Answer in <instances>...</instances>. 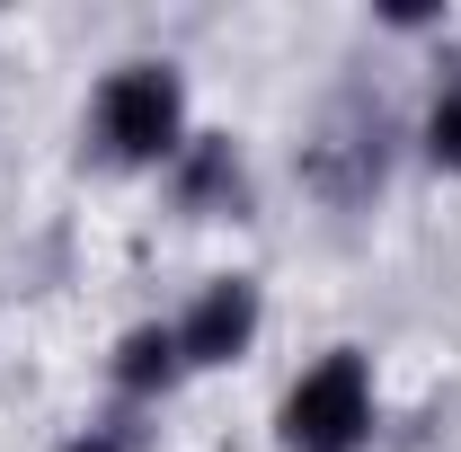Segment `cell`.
I'll use <instances>...</instances> for the list:
<instances>
[{"label":"cell","instance_id":"obj_1","mask_svg":"<svg viewBox=\"0 0 461 452\" xmlns=\"http://www.w3.org/2000/svg\"><path fill=\"white\" fill-rule=\"evenodd\" d=\"M89 133H98V151L115 169H169L186 151V80L169 62H115L98 80Z\"/></svg>","mask_w":461,"mask_h":452},{"label":"cell","instance_id":"obj_2","mask_svg":"<svg viewBox=\"0 0 461 452\" xmlns=\"http://www.w3.org/2000/svg\"><path fill=\"white\" fill-rule=\"evenodd\" d=\"M364 435H373V364L338 346L285 391V452H364Z\"/></svg>","mask_w":461,"mask_h":452},{"label":"cell","instance_id":"obj_3","mask_svg":"<svg viewBox=\"0 0 461 452\" xmlns=\"http://www.w3.org/2000/svg\"><path fill=\"white\" fill-rule=\"evenodd\" d=\"M258 346V284L249 276H222L195 293V311L177 320V355H186V373H213V364H240Z\"/></svg>","mask_w":461,"mask_h":452},{"label":"cell","instance_id":"obj_4","mask_svg":"<svg viewBox=\"0 0 461 452\" xmlns=\"http://www.w3.org/2000/svg\"><path fill=\"white\" fill-rule=\"evenodd\" d=\"M169 169H177V204H186V213H240V204H249L240 151H230L222 133H186V151H177Z\"/></svg>","mask_w":461,"mask_h":452},{"label":"cell","instance_id":"obj_5","mask_svg":"<svg viewBox=\"0 0 461 452\" xmlns=\"http://www.w3.org/2000/svg\"><path fill=\"white\" fill-rule=\"evenodd\" d=\"M115 391L124 399H160V391H177L186 382V355H177V320L160 329V320H142V329H124L115 338Z\"/></svg>","mask_w":461,"mask_h":452},{"label":"cell","instance_id":"obj_6","mask_svg":"<svg viewBox=\"0 0 461 452\" xmlns=\"http://www.w3.org/2000/svg\"><path fill=\"white\" fill-rule=\"evenodd\" d=\"M426 160L461 177V62L435 80V98H426Z\"/></svg>","mask_w":461,"mask_h":452},{"label":"cell","instance_id":"obj_7","mask_svg":"<svg viewBox=\"0 0 461 452\" xmlns=\"http://www.w3.org/2000/svg\"><path fill=\"white\" fill-rule=\"evenodd\" d=\"M142 444H151V435H142L133 417H98V426H80L62 452H142Z\"/></svg>","mask_w":461,"mask_h":452}]
</instances>
